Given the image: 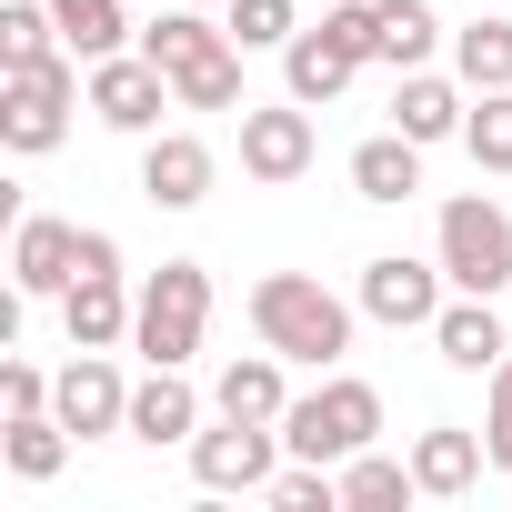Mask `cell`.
Listing matches in <instances>:
<instances>
[{"instance_id": "cell-1", "label": "cell", "mask_w": 512, "mask_h": 512, "mask_svg": "<svg viewBox=\"0 0 512 512\" xmlns=\"http://www.w3.org/2000/svg\"><path fill=\"white\" fill-rule=\"evenodd\" d=\"M141 51L171 71L181 111H231V101H251V91H241V41L201 21V0H171V11H151V21H141Z\"/></svg>"}, {"instance_id": "cell-2", "label": "cell", "mask_w": 512, "mask_h": 512, "mask_svg": "<svg viewBox=\"0 0 512 512\" xmlns=\"http://www.w3.org/2000/svg\"><path fill=\"white\" fill-rule=\"evenodd\" d=\"M251 332H262L282 362H342L352 352V302L342 292H322L312 272H262L251 282Z\"/></svg>"}, {"instance_id": "cell-3", "label": "cell", "mask_w": 512, "mask_h": 512, "mask_svg": "<svg viewBox=\"0 0 512 512\" xmlns=\"http://www.w3.org/2000/svg\"><path fill=\"white\" fill-rule=\"evenodd\" d=\"M382 442V392L372 382H352V372H332L322 392H302L292 412H282V452L292 462H352V452H372Z\"/></svg>"}, {"instance_id": "cell-4", "label": "cell", "mask_w": 512, "mask_h": 512, "mask_svg": "<svg viewBox=\"0 0 512 512\" xmlns=\"http://www.w3.org/2000/svg\"><path fill=\"white\" fill-rule=\"evenodd\" d=\"M442 272H452V292H482V302L512 292V221H502L492 191H452L442 201Z\"/></svg>"}, {"instance_id": "cell-5", "label": "cell", "mask_w": 512, "mask_h": 512, "mask_svg": "<svg viewBox=\"0 0 512 512\" xmlns=\"http://www.w3.org/2000/svg\"><path fill=\"white\" fill-rule=\"evenodd\" d=\"M362 61H372V0H342V11H322V31H292L282 41V91L322 111Z\"/></svg>"}, {"instance_id": "cell-6", "label": "cell", "mask_w": 512, "mask_h": 512, "mask_svg": "<svg viewBox=\"0 0 512 512\" xmlns=\"http://www.w3.org/2000/svg\"><path fill=\"white\" fill-rule=\"evenodd\" d=\"M211 332V272L201 262H161L141 282V322H131V352L141 362H191Z\"/></svg>"}, {"instance_id": "cell-7", "label": "cell", "mask_w": 512, "mask_h": 512, "mask_svg": "<svg viewBox=\"0 0 512 512\" xmlns=\"http://www.w3.org/2000/svg\"><path fill=\"white\" fill-rule=\"evenodd\" d=\"M81 71H91V61H81ZM81 71H71L61 51H51V61H21V71H11V101H0V141L31 151V161L61 151V141H71V101H91Z\"/></svg>"}, {"instance_id": "cell-8", "label": "cell", "mask_w": 512, "mask_h": 512, "mask_svg": "<svg viewBox=\"0 0 512 512\" xmlns=\"http://www.w3.org/2000/svg\"><path fill=\"white\" fill-rule=\"evenodd\" d=\"M312 151H322V131H312V101H241V171L251 181H302L312 171Z\"/></svg>"}, {"instance_id": "cell-9", "label": "cell", "mask_w": 512, "mask_h": 512, "mask_svg": "<svg viewBox=\"0 0 512 512\" xmlns=\"http://www.w3.org/2000/svg\"><path fill=\"white\" fill-rule=\"evenodd\" d=\"M272 452H282V422H211L191 432V482L201 492H272Z\"/></svg>"}, {"instance_id": "cell-10", "label": "cell", "mask_w": 512, "mask_h": 512, "mask_svg": "<svg viewBox=\"0 0 512 512\" xmlns=\"http://www.w3.org/2000/svg\"><path fill=\"white\" fill-rule=\"evenodd\" d=\"M442 262H412V251H382V262H362V312L382 332H432L442 322Z\"/></svg>"}, {"instance_id": "cell-11", "label": "cell", "mask_w": 512, "mask_h": 512, "mask_svg": "<svg viewBox=\"0 0 512 512\" xmlns=\"http://www.w3.org/2000/svg\"><path fill=\"white\" fill-rule=\"evenodd\" d=\"M171 101H181V91H171V71H161L151 51H111V61H91V111H101L111 131H161Z\"/></svg>"}, {"instance_id": "cell-12", "label": "cell", "mask_w": 512, "mask_h": 512, "mask_svg": "<svg viewBox=\"0 0 512 512\" xmlns=\"http://www.w3.org/2000/svg\"><path fill=\"white\" fill-rule=\"evenodd\" d=\"M11 282H21V302H61V292L81 282V221L31 211V221L11 231Z\"/></svg>"}, {"instance_id": "cell-13", "label": "cell", "mask_w": 512, "mask_h": 512, "mask_svg": "<svg viewBox=\"0 0 512 512\" xmlns=\"http://www.w3.org/2000/svg\"><path fill=\"white\" fill-rule=\"evenodd\" d=\"M211 141L201 131H151V151H141V201L151 211H201L211 201Z\"/></svg>"}, {"instance_id": "cell-14", "label": "cell", "mask_w": 512, "mask_h": 512, "mask_svg": "<svg viewBox=\"0 0 512 512\" xmlns=\"http://www.w3.org/2000/svg\"><path fill=\"white\" fill-rule=\"evenodd\" d=\"M51 412L91 442V432H131V382L111 372V352H81L61 382H51Z\"/></svg>"}, {"instance_id": "cell-15", "label": "cell", "mask_w": 512, "mask_h": 512, "mask_svg": "<svg viewBox=\"0 0 512 512\" xmlns=\"http://www.w3.org/2000/svg\"><path fill=\"white\" fill-rule=\"evenodd\" d=\"M61 322H71V352H121L131 322H141V302L121 292V272H91V282L61 292Z\"/></svg>"}, {"instance_id": "cell-16", "label": "cell", "mask_w": 512, "mask_h": 512, "mask_svg": "<svg viewBox=\"0 0 512 512\" xmlns=\"http://www.w3.org/2000/svg\"><path fill=\"white\" fill-rule=\"evenodd\" d=\"M201 432V392L181 382V362H151V382H131V442H191Z\"/></svg>"}, {"instance_id": "cell-17", "label": "cell", "mask_w": 512, "mask_h": 512, "mask_svg": "<svg viewBox=\"0 0 512 512\" xmlns=\"http://www.w3.org/2000/svg\"><path fill=\"white\" fill-rule=\"evenodd\" d=\"M482 462H492V442L462 432V422H432V432L412 442V482H422L432 502H462V492L482 482Z\"/></svg>"}, {"instance_id": "cell-18", "label": "cell", "mask_w": 512, "mask_h": 512, "mask_svg": "<svg viewBox=\"0 0 512 512\" xmlns=\"http://www.w3.org/2000/svg\"><path fill=\"white\" fill-rule=\"evenodd\" d=\"M211 412H231V422H282V412H292V382H282V352L262 342V352H241V362H221V382H211Z\"/></svg>"}, {"instance_id": "cell-19", "label": "cell", "mask_w": 512, "mask_h": 512, "mask_svg": "<svg viewBox=\"0 0 512 512\" xmlns=\"http://www.w3.org/2000/svg\"><path fill=\"white\" fill-rule=\"evenodd\" d=\"M432 352H442L452 372H492V362L512 352V332H502V312H492L482 292H462V302H442V322H432Z\"/></svg>"}, {"instance_id": "cell-20", "label": "cell", "mask_w": 512, "mask_h": 512, "mask_svg": "<svg viewBox=\"0 0 512 512\" xmlns=\"http://www.w3.org/2000/svg\"><path fill=\"white\" fill-rule=\"evenodd\" d=\"M462 81H442V71H402V91H392V131H412L422 151L432 141H462Z\"/></svg>"}, {"instance_id": "cell-21", "label": "cell", "mask_w": 512, "mask_h": 512, "mask_svg": "<svg viewBox=\"0 0 512 512\" xmlns=\"http://www.w3.org/2000/svg\"><path fill=\"white\" fill-rule=\"evenodd\" d=\"M432 41H442V21L422 11V0H372V61H392V81L432 71Z\"/></svg>"}, {"instance_id": "cell-22", "label": "cell", "mask_w": 512, "mask_h": 512, "mask_svg": "<svg viewBox=\"0 0 512 512\" xmlns=\"http://www.w3.org/2000/svg\"><path fill=\"white\" fill-rule=\"evenodd\" d=\"M71 442H81V432H71L61 412H11V422H0V462H11L21 482H51V472L71 462Z\"/></svg>"}, {"instance_id": "cell-23", "label": "cell", "mask_w": 512, "mask_h": 512, "mask_svg": "<svg viewBox=\"0 0 512 512\" xmlns=\"http://www.w3.org/2000/svg\"><path fill=\"white\" fill-rule=\"evenodd\" d=\"M352 191H362V201H412V191H422V141H412V131L362 141V151H352Z\"/></svg>"}, {"instance_id": "cell-24", "label": "cell", "mask_w": 512, "mask_h": 512, "mask_svg": "<svg viewBox=\"0 0 512 512\" xmlns=\"http://www.w3.org/2000/svg\"><path fill=\"white\" fill-rule=\"evenodd\" d=\"M452 81L462 91H512V21H462L452 31Z\"/></svg>"}, {"instance_id": "cell-25", "label": "cell", "mask_w": 512, "mask_h": 512, "mask_svg": "<svg viewBox=\"0 0 512 512\" xmlns=\"http://www.w3.org/2000/svg\"><path fill=\"white\" fill-rule=\"evenodd\" d=\"M51 21H61V51H71V61H111V51L131 41L121 0H51Z\"/></svg>"}, {"instance_id": "cell-26", "label": "cell", "mask_w": 512, "mask_h": 512, "mask_svg": "<svg viewBox=\"0 0 512 512\" xmlns=\"http://www.w3.org/2000/svg\"><path fill=\"white\" fill-rule=\"evenodd\" d=\"M422 482H412V462H392V452H352L342 462V502L352 512H392V502H412Z\"/></svg>"}, {"instance_id": "cell-27", "label": "cell", "mask_w": 512, "mask_h": 512, "mask_svg": "<svg viewBox=\"0 0 512 512\" xmlns=\"http://www.w3.org/2000/svg\"><path fill=\"white\" fill-rule=\"evenodd\" d=\"M462 151H472L482 171H512V91H472V111H462Z\"/></svg>"}, {"instance_id": "cell-28", "label": "cell", "mask_w": 512, "mask_h": 512, "mask_svg": "<svg viewBox=\"0 0 512 512\" xmlns=\"http://www.w3.org/2000/svg\"><path fill=\"white\" fill-rule=\"evenodd\" d=\"M221 31H231L241 51H282V41L302 31V11H292V0H221Z\"/></svg>"}, {"instance_id": "cell-29", "label": "cell", "mask_w": 512, "mask_h": 512, "mask_svg": "<svg viewBox=\"0 0 512 512\" xmlns=\"http://www.w3.org/2000/svg\"><path fill=\"white\" fill-rule=\"evenodd\" d=\"M51 41H61V21H51V0H0V61H51Z\"/></svg>"}, {"instance_id": "cell-30", "label": "cell", "mask_w": 512, "mask_h": 512, "mask_svg": "<svg viewBox=\"0 0 512 512\" xmlns=\"http://www.w3.org/2000/svg\"><path fill=\"white\" fill-rule=\"evenodd\" d=\"M482 442H492V472H512V352L492 362V412H482Z\"/></svg>"}, {"instance_id": "cell-31", "label": "cell", "mask_w": 512, "mask_h": 512, "mask_svg": "<svg viewBox=\"0 0 512 512\" xmlns=\"http://www.w3.org/2000/svg\"><path fill=\"white\" fill-rule=\"evenodd\" d=\"M0 412H51V382L31 362H0Z\"/></svg>"}, {"instance_id": "cell-32", "label": "cell", "mask_w": 512, "mask_h": 512, "mask_svg": "<svg viewBox=\"0 0 512 512\" xmlns=\"http://www.w3.org/2000/svg\"><path fill=\"white\" fill-rule=\"evenodd\" d=\"M91 272H121V241H111V231H81V282H91Z\"/></svg>"}, {"instance_id": "cell-33", "label": "cell", "mask_w": 512, "mask_h": 512, "mask_svg": "<svg viewBox=\"0 0 512 512\" xmlns=\"http://www.w3.org/2000/svg\"><path fill=\"white\" fill-rule=\"evenodd\" d=\"M201 11H211V0H201Z\"/></svg>"}]
</instances>
